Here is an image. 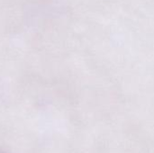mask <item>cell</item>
I'll list each match as a JSON object with an SVG mask.
<instances>
[]
</instances>
